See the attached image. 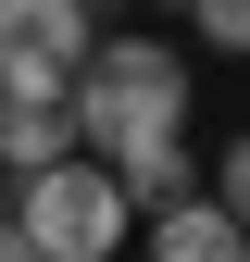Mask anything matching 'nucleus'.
<instances>
[{"label": "nucleus", "mask_w": 250, "mask_h": 262, "mask_svg": "<svg viewBox=\"0 0 250 262\" xmlns=\"http://www.w3.org/2000/svg\"><path fill=\"white\" fill-rule=\"evenodd\" d=\"M75 150V100H38V88H0V175H38V162Z\"/></svg>", "instance_id": "nucleus-5"}, {"label": "nucleus", "mask_w": 250, "mask_h": 262, "mask_svg": "<svg viewBox=\"0 0 250 262\" xmlns=\"http://www.w3.org/2000/svg\"><path fill=\"white\" fill-rule=\"evenodd\" d=\"M88 13H113V0H88Z\"/></svg>", "instance_id": "nucleus-10"}, {"label": "nucleus", "mask_w": 250, "mask_h": 262, "mask_svg": "<svg viewBox=\"0 0 250 262\" xmlns=\"http://www.w3.org/2000/svg\"><path fill=\"white\" fill-rule=\"evenodd\" d=\"M187 25H200L213 50H238V62H250V0H187Z\"/></svg>", "instance_id": "nucleus-6"}, {"label": "nucleus", "mask_w": 250, "mask_h": 262, "mask_svg": "<svg viewBox=\"0 0 250 262\" xmlns=\"http://www.w3.org/2000/svg\"><path fill=\"white\" fill-rule=\"evenodd\" d=\"M0 262H50V250H38V237H25V225H13V212H0Z\"/></svg>", "instance_id": "nucleus-8"}, {"label": "nucleus", "mask_w": 250, "mask_h": 262, "mask_svg": "<svg viewBox=\"0 0 250 262\" xmlns=\"http://www.w3.org/2000/svg\"><path fill=\"white\" fill-rule=\"evenodd\" d=\"M75 150H100L125 187L150 200H175L187 187V62L163 38H138V25H100L75 62Z\"/></svg>", "instance_id": "nucleus-1"}, {"label": "nucleus", "mask_w": 250, "mask_h": 262, "mask_svg": "<svg viewBox=\"0 0 250 262\" xmlns=\"http://www.w3.org/2000/svg\"><path fill=\"white\" fill-rule=\"evenodd\" d=\"M13 225H25L50 262H125L138 187H125L100 150H62V162H38V175H13Z\"/></svg>", "instance_id": "nucleus-2"}, {"label": "nucleus", "mask_w": 250, "mask_h": 262, "mask_svg": "<svg viewBox=\"0 0 250 262\" xmlns=\"http://www.w3.org/2000/svg\"><path fill=\"white\" fill-rule=\"evenodd\" d=\"M238 262H250V237H238Z\"/></svg>", "instance_id": "nucleus-11"}, {"label": "nucleus", "mask_w": 250, "mask_h": 262, "mask_svg": "<svg viewBox=\"0 0 250 262\" xmlns=\"http://www.w3.org/2000/svg\"><path fill=\"white\" fill-rule=\"evenodd\" d=\"M100 38L88 0H0V88H38V100H75V62Z\"/></svg>", "instance_id": "nucleus-3"}, {"label": "nucleus", "mask_w": 250, "mask_h": 262, "mask_svg": "<svg viewBox=\"0 0 250 262\" xmlns=\"http://www.w3.org/2000/svg\"><path fill=\"white\" fill-rule=\"evenodd\" d=\"M250 225L213 200V187H175V200H150L138 212V262H238Z\"/></svg>", "instance_id": "nucleus-4"}, {"label": "nucleus", "mask_w": 250, "mask_h": 262, "mask_svg": "<svg viewBox=\"0 0 250 262\" xmlns=\"http://www.w3.org/2000/svg\"><path fill=\"white\" fill-rule=\"evenodd\" d=\"M163 13H175V25H187V0H163Z\"/></svg>", "instance_id": "nucleus-9"}, {"label": "nucleus", "mask_w": 250, "mask_h": 262, "mask_svg": "<svg viewBox=\"0 0 250 262\" xmlns=\"http://www.w3.org/2000/svg\"><path fill=\"white\" fill-rule=\"evenodd\" d=\"M213 200H225V212L250 225V125H238V138H225V162H213Z\"/></svg>", "instance_id": "nucleus-7"}]
</instances>
